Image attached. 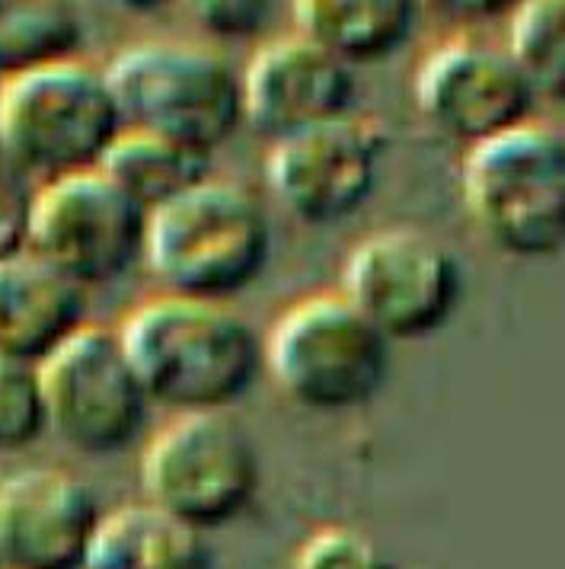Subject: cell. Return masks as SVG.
<instances>
[{
    "mask_svg": "<svg viewBox=\"0 0 565 569\" xmlns=\"http://www.w3.org/2000/svg\"><path fill=\"white\" fill-rule=\"evenodd\" d=\"M189 20L218 42H246L259 36L275 0H176Z\"/></svg>",
    "mask_w": 565,
    "mask_h": 569,
    "instance_id": "obj_23",
    "label": "cell"
},
{
    "mask_svg": "<svg viewBox=\"0 0 565 569\" xmlns=\"http://www.w3.org/2000/svg\"><path fill=\"white\" fill-rule=\"evenodd\" d=\"M294 569H400V563L371 535L349 525H330L297 547Z\"/></svg>",
    "mask_w": 565,
    "mask_h": 569,
    "instance_id": "obj_22",
    "label": "cell"
},
{
    "mask_svg": "<svg viewBox=\"0 0 565 569\" xmlns=\"http://www.w3.org/2000/svg\"><path fill=\"white\" fill-rule=\"evenodd\" d=\"M90 323V291L32 250L0 259V356L39 365Z\"/></svg>",
    "mask_w": 565,
    "mask_h": 569,
    "instance_id": "obj_15",
    "label": "cell"
},
{
    "mask_svg": "<svg viewBox=\"0 0 565 569\" xmlns=\"http://www.w3.org/2000/svg\"><path fill=\"white\" fill-rule=\"evenodd\" d=\"M0 163H10V160H7V157H3V151H0Z\"/></svg>",
    "mask_w": 565,
    "mask_h": 569,
    "instance_id": "obj_27",
    "label": "cell"
},
{
    "mask_svg": "<svg viewBox=\"0 0 565 569\" xmlns=\"http://www.w3.org/2000/svg\"><path fill=\"white\" fill-rule=\"evenodd\" d=\"M105 3H112L115 10H122V13H129V17H151V13L167 10V7L176 3V0H105Z\"/></svg>",
    "mask_w": 565,
    "mask_h": 569,
    "instance_id": "obj_26",
    "label": "cell"
},
{
    "mask_svg": "<svg viewBox=\"0 0 565 569\" xmlns=\"http://www.w3.org/2000/svg\"><path fill=\"white\" fill-rule=\"evenodd\" d=\"M103 518L87 480L61 467H23L0 480V569H83Z\"/></svg>",
    "mask_w": 565,
    "mask_h": 569,
    "instance_id": "obj_14",
    "label": "cell"
},
{
    "mask_svg": "<svg viewBox=\"0 0 565 569\" xmlns=\"http://www.w3.org/2000/svg\"><path fill=\"white\" fill-rule=\"evenodd\" d=\"M412 100L422 122L463 151L534 119L539 103L505 46L480 36H454L425 54Z\"/></svg>",
    "mask_w": 565,
    "mask_h": 569,
    "instance_id": "obj_12",
    "label": "cell"
},
{
    "mask_svg": "<svg viewBox=\"0 0 565 569\" xmlns=\"http://www.w3.org/2000/svg\"><path fill=\"white\" fill-rule=\"evenodd\" d=\"M386 131L359 112L269 144L262 167L272 202L307 228H333L364 211L386 167Z\"/></svg>",
    "mask_w": 565,
    "mask_h": 569,
    "instance_id": "obj_11",
    "label": "cell"
},
{
    "mask_svg": "<svg viewBox=\"0 0 565 569\" xmlns=\"http://www.w3.org/2000/svg\"><path fill=\"white\" fill-rule=\"evenodd\" d=\"M151 403L173 413H231L262 371V333L228 301L160 291L119 327Z\"/></svg>",
    "mask_w": 565,
    "mask_h": 569,
    "instance_id": "obj_1",
    "label": "cell"
},
{
    "mask_svg": "<svg viewBox=\"0 0 565 569\" xmlns=\"http://www.w3.org/2000/svg\"><path fill=\"white\" fill-rule=\"evenodd\" d=\"M505 52L531 80L539 100L565 93V0H521L512 10Z\"/></svg>",
    "mask_w": 565,
    "mask_h": 569,
    "instance_id": "obj_20",
    "label": "cell"
},
{
    "mask_svg": "<svg viewBox=\"0 0 565 569\" xmlns=\"http://www.w3.org/2000/svg\"><path fill=\"white\" fill-rule=\"evenodd\" d=\"M141 487L144 502L211 535L256 502V441L231 413H176L144 448Z\"/></svg>",
    "mask_w": 565,
    "mask_h": 569,
    "instance_id": "obj_7",
    "label": "cell"
},
{
    "mask_svg": "<svg viewBox=\"0 0 565 569\" xmlns=\"http://www.w3.org/2000/svg\"><path fill=\"white\" fill-rule=\"evenodd\" d=\"M148 211L105 177L87 170L32 192L27 250L83 291L109 288L144 262Z\"/></svg>",
    "mask_w": 565,
    "mask_h": 569,
    "instance_id": "obj_10",
    "label": "cell"
},
{
    "mask_svg": "<svg viewBox=\"0 0 565 569\" xmlns=\"http://www.w3.org/2000/svg\"><path fill=\"white\" fill-rule=\"evenodd\" d=\"M46 439L39 368L0 356V455L29 451Z\"/></svg>",
    "mask_w": 565,
    "mask_h": 569,
    "instance_id": "obj_21",
    "label": "cell"
},
{
    "mask_svg": "<svg viewBox=\"0 0 565 569\" xmlns=\"http://www.w3.org/2000/svg\"><path fill=\"white\" fill-rule=\"evenodd\" d=\"M83 20L71 0H0V83L78 58Z\"/></svg>",
    "mask_w": 565,
    "mask_h": 569,
    "instance_id": "obj_19",
    "label": "cell"
},
{
    "mask_svg": "<svg viewBox=\"0 0 565 569\" xmlns=\"http://www.w3.org/2000/svg\"><path fill=\"white\" fill-rule=\"evenodd\" d=\"M393 368V342L339 291H316L262 337V371L304 413L339 416L381 397Z\"/></svg>",
    "mask_w": 565,
    "mask_h": 569,
    "instance_id": "obj_4",
    "label": "cell"
},
{
    "mask_svg": "<svg viewBox=\"0 0 565 569\" xmlns=\"http://www.w3.org/2000/svg\"><path fill=\"white\" fill-rule=\"evenodd\" d=\"M46 436L83 458H112L144 436L151 397L119 330L87 323L39 365Z\"/></svg>",
    "mask_w": 565,
    "mask_h": 569,
    "instance_id": "obj_8",
    "label": "cell"
},
{
    "mask_svg": "<svg viewBox=\"0 0 565 569\" xmlns=\"http://www.w3.org/2000/svg\"><path fill=\"white\" fill-rule=\"evenodd\" d=\"M240 80L243 126L269 144L352 116L359 103L355 68L301 32L265 42L246 71H240Z\"/></svg>",
    "mask_w": 565,
    "mask_h": 569,
    "instance_id": "obj_13",
    "label": "cell"
},
{
    "mask_svg": "<svg viewBox=\"0 0 565 569\" xmlns=\"http://www.w3.org/2000/svg\"><path fill=\"white\" fill-rule=\"evenodd\" d=\"M125 129L154 131L214 154L243 126L240 71L202 42H141L105 68Z\"/></svg>",
    "mask_w": 565,
    "mask_h": 569,
    "instance_id": "obj_6",
    "label": "cell"
},
{
    "mask_svg": "<svg viewBox=\"0 0 565 569\" xmlns=\"http://www.w3.org/2000/svg\"><path fill=\"white\" fill-rule=\"evenodd\" d=\"M461 199L488 243L512 259H553L565 243V138L527 119L463 151Z\"/></svg>",
    "mask_w": 565,
    "mask_h": 569,
    "instance_id": "obj_5",
    "label": "cell"
},
{
    "mask_svg": "<svg viewBox=\"0 0 565 569\" xmlns=\"http://www.w3.org/2000/svg\"><path fill=\"white\" fill-rule=\"evenodd\" d=\"M83 569H218L205 531L151 502L103 512Z\"/></svg>",
    "mask_w": 565,
    "mask_h": 569,
    "instance_id": "obj_17",
    "label": "cell"
},
{
    "mask_svg": "<svg viewBox=\"0 0 565 569\" xmlns=\"http://www.w3.org/2000/svg\"><path fill=\"white\" fill-rule=\"evenodd\" d=\"M422 13V0H291L297 32L355 71L403 52Z\"/></svg>",
    "mask_w": 565,
    "mask_h": 569,
    "instance_id": "obj_16",
    "label": "cell"
},
{
    "mask_svg": "<svg viewBox=\"0 0 565 569\" xmlns=\"http://www.w3.org/2000/svg\"><path fill=\"white\" fill-rule=\"evenodd\" d=\"M122 131L105 68L80 54L0 83V151L32 186L100 170Z\"/></svg>",
    "mask_w": 565,
    "mask_h": 569,
    "instance_id": "obj_3",
    "label": "cell"
},
{
    "mask_svg": "<svg viewBox=\"0 0 565 569\" xmlns=\"http://www.w3.org/2000/svg\"><path fill=\"white\" fill-rule=\"evenodd\" d=\"M211 157L176 138L125 129L103 157L100 170L148 214L180 199L211 177Z\"/></svg>",
    "mask_w": 565,
    "mask_h": 569,
    "instance_id": "obj_18",
    "label": "cell"
},
{
    "mask_svg": "<svg viewBox=\"0 0 565 569\" xmlns=\"http://www.w3.org/2000/svg\"><path fill=\"white\" fill-rule=\"evenodd\" d=\"M461 257L435 233L393 224L367 233L342 262L339 295L390 342L437 337L463 301Z\"/></svg>",
    "mask_w": 565,
    "mask_h": 569,
    "instance_id": "obj_9",
    "label": "cell"
},
{
    "mask_svg": "<svg viewBox=\"0 0 565 569\" xmlns=\"http://www.w3.org/2000/svg\"><path fill=\"white\" fill-rule=\"evenodd\" d=\"M521 0H422V10H432L441 20L461 23V27H480L492 20H508Z\"/></svg>",
    "mask_w": 565,
    "mask_h": 569,
    "instance_id": "obj_25",
    "label": "cell"
},
{
    "mask_svg": "<svg viewBox=\"0 0 565 569\" xmlns=\"http://www.w3.org/2000/svg\"><path fill=\"white\" fill-rule=\"evenodd\" d=\"M32 192V182L23 180L10 163H0V259L27 250Z\"/></svg>",
    "mask_w": 565,
    "mask_h": 569,
    "instance_id": "obj_24",
    "label": "cell"
},
{
    "mask_svg": "<svg viewBox=\"0 0 565 569\" xmlns=\"http://www.w3.org/2000/svg\"><path fill=\"white\" fill-rule=\"evenodd\" d=\"M275 224L250 186L214 173L148 214L144 266L167 295L233 305L265 276Z\"/></svg>",
    "mask_w": 565,
    "mask_h": 569,
    "instance_id": "obj_2",
    "label": "cell"
}]
</instances>
